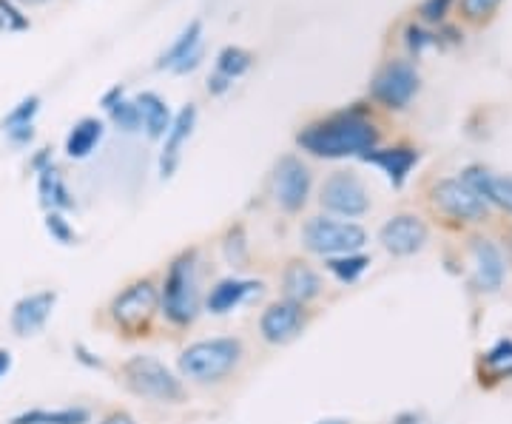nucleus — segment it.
<instances>
[{
	"mask_svg": "<svg viewBox=\"0 0 512 424\" xmlns=\"http://www.w3.org/2000/svg\"><path fill=\"white\" fill-rule=\"evenodd\" d=\"M379 240H382V245L390 254L410 257V254H416V251L424 248V242H427V225L419 217H413V214H399V217H393L390 222H384L382 231H379Z\"/></svg>",
	"mask_w": 512,
	"mask_h": 424,
	"instance_id": "9b49d317",
	"label": "nucleus"
},
{
	"mask_svg": "<svg viewBox=\"0 0 512 424\" xmlns=\"http://www.w3.org/2000/svg\"><path fill=\"white\" fill-rule=\"evenodd\" d=\"M18 3H26V6H37V3H43V0H18Z\"/></svg>",
	"mask_w": 512,
	"mask_h": 424,
	"instance_id": "4c0bfd02",
	"label": "nucleus"
},
{
	"mask_svg": "<svg viewBox=\"0 0 512 424\" xmlns=\"http://www.w3.org/2000/svg\"><path fill=\"white\" fill-rule=\"evenodd\" d=\"M330 424H333V422H330Z\"/></svg>",
	"mask_w": 512,
	"mask_h": 424,
	"instance_id": "ea45409f",
	"label": "nucleus"
},
{
	"mask_svg": "<svg viewBox=\"0 0 512 424\" xmlns=\"http://www.w3.org/2000/svg\"><path fill=\"white\" fill-rule=\"evenodd\" d=\"M450 3H453V0H424V3H421V18L436 23V20H441L447 15Z\"/></svg>",
	"mask_w": 512,
	"mask_h": 424,
	"instance_id": "7c9ffc66",
	"label": "nucleus"
},
{
	"mask_svg": "<svg viewBox=\"0 0 512 424\" xmlns=\"http://www.w3.org/2000/svg\"><path fill=\"white\" fill-rule=\"evenodd\" d=\"M305 325V314H302V305L296 302H274L265 308V314L259 319V331H262V339L271 342V345H285L296 339V333L302 331Z\"/></svg>",
	"mask_w": 512,
	"mask_h": 424,
	"instance_id": "f8f14e48",
	"label": "nucleus"
},
{
	"mask_svg": "<svg viewBox=\"0 0 512 424\" xmlns=\"http://www.w3.org/2000/svg\"><path fill=\"white\" fill-rule=\"evenodd\" d=\"M231 83H234V80H228V77H225V74H214V77H211V80H208V92L211 94H222L225 92V89H228V86H231Z\"/></svg>",
	"mask_w": 512,
	"mask_h": 424,
	"instance_id": "72a5a7b5",
	"label": "nucleus"
},
{
	"mask_svg": "<svg viewBox=\"0 0 512 424\" xmlns=\"http://www.w3.org/2000/svg\"><path fill=\"white\" fill-rule=\"evenodd\" d=\"M464 183L470 185L484 203H495L512 214V177H495L493 171L470 168L464 174Z\"/></svg>",
	"mask_w": 512,
	"mask_h": 424,
	"instance_id": "dca6fc26",
	"label": "nucleus"
},
{
	"mask_svg": "<svg viewBox=\"0 0 512 424\" xmlns=\"http://www.w3.org/2000/svg\"><path fill=\"white\" fill-rule=\"evenodd\" d=\"M37 109H40V100H37V97H26L18 109L6 117V129H15V126H32V117L37 114Z\"/></svg>",
	"mask_w": 512,
	"mask_h": 424,
	"instance_id": "cd10ccee",
	"label": "nucleus"
},
{
	"mask_svg": "<svg viewBox=\"0 0 512 424\" xmlns=\"http://www.w3.org/2000/svg\"><path fill=\"white\" fill-rule=\"evenodd\" d=\"M367 265H370V259L356 257V254H348V257H333L328 262L330 271L342 279V282H356V279L362 277V274L367 271Z\"/></svg>",
	"mask_w": 512,
	"mask_h": 424,
	"instance_id": "a878e982",
	"label": "nucleus"
},
{
	"mask_svg": "<svg viewBox=\"0 0 512 424\" xmlns=\"http://www.w3.org/2000/svg\"><path fill=\"white\" fill-rule=\"evenodd\" d=\"M194 120H197V111L194 106H188L177 114V120L171 123V129L165 134V148H163V160H160V168H163V177H171V171L177 168V157H180V148L188 140V134L194 129Z\"/></svg>",
	"mask_w": 512,
	"mask_h": 424,
	"instance_id": "a211bd4d",
	"label": "nucleus"
},
{
	"mask_svg": "<svg viewBox=\"0 0 512 424\" xmlns=\"http://www.w3.org/2000/svg\"><path fill=\"white\" fill-rule=\"evenodd\" d=\"M282 291L288 302L305 305L322 294V279L308 262H291L285 265V274H282Z\"/></svg>",
	"mask_w": 512,
	"mask_h": 424,
	"instance_id": "2eb2a0df",
	"label": "nucleus"
},
{
	"mask_svg": "<svg viewBox=\"0 0 512 424\" xmlns=\"http://www.w3.org/2000/svg\"><path fill=\"white\" fill-rule=\"evenodd\" d=\"M200 43H202V23L191 20L183 29V35L177 37L168 52L160 57V69H174V72H191L200 63Z\"/></svg>",
	"mask_w": 512,
	"mask_h": 424,
	"instance_id": "ddd939ff",
	"label": "nucleus"
},
{
	"mask_svg": "<svg viewBox=\"0 0 512 424\" xmlns=\"http://www.w3.org/2000/svg\"><path fill=\"white\" fill-rule=\"evenodd\" d=\"M319 203H322L325 211L339 214V217H362L367 208H370V194H367L365 183L356 174L336 171L322 185Z\"/></svg>",
	"mask_w": 512,
	"mask_h": 424,
	"instance_id": "423d86ee",
	"label": "nucleus"
},
{
	"mask_svg": "<svg viewBox=\"0 0 512 424\" xmlns=\"http://www.w3.org/2000/svg\"><path fill=\"white\" fill-rule=\"evenodd\" d=\"M407 37H410V40H407V43H410V49H416V52H421L427 43H433V35H424V32H421V29H416V26L407 32Z\"/></svg>",
	"mask_w": 512,
	"mask_h": 424,
	"instance_id": "473e14b6",
	"label": "nucleus"
},
{
	"mask_svg": "<svg viewBox=\"0 0 512 424\" xmlns=\"http://www.w3.org/2000/svg\"><path fill=\"white\" fill-rule=\"evenodd\" d=\"M157 302H160V296H157L154 282L140 279V282L128 285L123 294H117V299L111 302V316L123 328H140L157 311Z\"/></svg>",
	"mask_w": 512,
	"mask_h": 424,
	"instance_id": "6e6552de",
	"label": "nucleus"
},
{
	"mask_svg": "<svg viewBox=\"0 0 512 424\" xmlns=\"http://www.w3.org/2000/svg\"><path fill=\"white\" fill-rule=\"evenodd\" d=\"M308 251L319 257H348L353 251H359L367 242V234L362 225L356 222H339L328 217H313L302 231Z\"/></svg>",
	"mask_w": 512,
	"mask_h": 424,
	"instance_id": "20e7f679",
	"label": "nucleus"
},
{
	"mask_svg": "<svg viewBox=\"0 0 512 424\" xmlns=\"http://www.w3.org/2000/svg\"><path fill=\"white\" fill-rule=\"evenodd\" d=\"M9 368H12V359H9V351H0V379L9 373Z\"/></svg>",
	"mask_w": 512,
	"mask_h": 424,
	"instance_id": "e433bc0d",
	"label": "nucleus"
},
{
	"mask_svg": "<svg viewBox=\"0 0 512 424\" xmlns=\"http://www.w3.org/2000/svg\"><path fill=\"white\" fill-rule=\"evenodd\" d=\"M433 203L444 214L458 217V220H484L487 217V203L464 180H441L433 188Z\"/></svg>",
	"mask_w": 512,
	"mask_h": 424,
	"instance_id": "9d476101",
	"label": "nucleus"
},
{
	"mask_svg": "<svg viewBox=\"0 0 512 424\" xmlns=\"http://www.w3.org/2000/svg\"><path fill=\"white\" fill-rule=\"evenodd\" d=\"M476 262V282L481 291H498L504 282V257L490 240H473L470 245Z\"/></svg>",
	"mask_w": 512,
	"mask_h": 424,
	"instance_id": "f3484780",
	"label": "nucleus"
},
{
	"mask_svg": "<svg viewBox=\"0 0 512 424\" xmlns=\"http://www.w3.org/2000/svg\"><path fill=\"white\" fill-rule=\"evenodd\" d=\"M0 9H3V15L0 18L3 20H12V29H26L29 23H26V18H20V12H15L6 0H0Z\"/></svg>",
	"mask_w": 512,
	"mask_h": 424,
	"instance_id": "2f4dec72",
	"label": "nucleus"
},
{
	"mask_svg": "<svg viewBox=\"0 0 512 424\" xmlns=\"http://www.w3.org/2000/svg\"><path fill=\"white\" fill-rule=\"evenodd\" d=\"M259 285L254 282H242V279H222L220 285L208 294V311L211 314H228L234 305H239L245 296L256 291Z\"/></svg>",
	"mask_w": 512,
	"mask_h": 424,
	"instance_id": "412c9836",
	"label": "nucleus"
},
{
	"mask_svg": "<svg viewBox=\"0 0 512 424\" xmlns=\"http://www.w3.org/2000/svg\"><path fill=\"white\" fill-rule=\"evenodd\" d=\"M86 407H66V410H29L12 419V424H89Z\"/></svg>",
	"mask_w": 512,
	"mask_h": 424,
	"instance_id": "5701e85b",
	"label": "nucleus"
},
{
	"mask_svg": "<svg viewBox=\"0 0 512 424\" xmlns=\"http://www.w3.org/2000/svg\"><path fill=\"white\" fill-rule=\"evenodd\" d=\"M100 424H137L128 413H111V416H106Z\"/></svg>",
	"mask_w": 512,
	"mask_h": 424,
	"instance_id": "c9c22d12",
	"label": "nucleus"
},
{
	"mask_svg": "<svg viewBox=\"0 0 512 424\" xmlns=\"http://www.w3.org/2000/svg\"><path fill=\"white\" fill-rule=\"evenodd\" d=\"M55 308V294L52 291H40V294L26 296L20 299L12 311V328L18 336H32L37 333L46 322H49V314Z\"/></svg>",
	"mask_w": 512,
	"mask_h": 424,
	"instance_id": "4468645a",
	"label": "nucleus"
},
{
	"mask_svg": "<svg viewBox=\"0 0 512 424\" xmlns=\"http://www.w3.org/2000/svg\"><path fill=\"white\" fill-rule=\"evenodd\" d=\"M242 356H245V348L234 336L202 339L180 353V373L197 385H217L237 370Z\"/></svg>",
	"mask_w": 512,
	"mask_h": 424,
	"instance_id": "f03ea898",
	"label": "nucleus"
},
{
	"mask_svg": "<svg viewBox=\"0 0 512 424\" xmlns=\"http://www.w3.org/2000/svg\"><path fill=\"white\" fill-rule=\"evenodd\" d=\"M100 137H103V123L94 120V117H86V120H80L72 129V134H69V140H66V154L74 157V160H83V157L92 154L94 146L100 143Z\"/></svg>",
	"mask_w": 512,
	"mask_h": 424,
	"instance_id": "4be33fe9",
	"label": "nucleus"
},
{
	"mask_svg": "<svg viewBox=\"0 0 512 424\" xmlns=\"http://www.w3.org/2000/svg\"><path fill=\"white\" fill-rule=\"evenodd\" d=\"M365 160L382 168L384 174L390 177V183L402 185L404 177L410 174V168L416 166L419 154L413 148H387V151H367Z\"/></svg>",
	"mask_w": 512,
	"mask_h": 424,
	"instance_id": "6ab92c4d",
	"label": "nucleus"
},
{
	"mask_svg": "<svg viewBox=\"0 0 512 424\" xmlns=\"http://www.w3.org/2000/svg\"><path fill=\"white\" fill-rule=\"evenodd\" d=\"M165 314L177 325H188L197 319L200 311V288H197V274H194V262L191 257L177 259L168 271L163 294Z\"/></svg>",
	"mask_w": 512,
	"mask_h": 424,
	"instance_id": "39448f33",
	"label": "nucleus"
},
{
	"mask_svg": "<svg viewBox=\"0 0 512 424\" xmlns=\"http://www.w3.org/2000/svg\"><path fill=\"white\" fill-rule=\"evenodd\" d=\"M416 92H419V72L404 60L384 66L373 80V97L382 100L387 109H404Z\"/></svg>",
	"mask_w": 512,
	"mask_h": 424,
	"instance_id": "1a4fd4ad",
	"label": "nucleus"
},
{
	"mask_svg": "<svg viewBox=\"0 0 512 424\" xmlns=\"http://www.w3.org/2000/svg\"><path fill=\"white\" fill-rule=\"evenodd\" d=\"M40 197H43V203L55 205V208H69V205H72L69 191H66L63 180H60L57 168L49 166L40 171Z\"/></svg>",
	"mask_w": 512,
	"mask_h": 424,
	"instance_id": "b1692460",
	"label": "nucleus"
},
{
	"mask_svg": "<svg viewBox=\"0 0 512 424\" xmlns=\"http://www.w3.org/2000/svg\"><path fill=\"white\" fill-rule=\"evenodd\" d=\"M251 69V55L245 49H237V46H228L222 49L220 57H217V72L225 74L228 80H234L239 74H245Z\"/></svg>",
	"mask_w": 512,
	"mask_h": 424,
	"instance_id": "393cba45",
	"label": "nucleus"
},
{
	"mask_svg": "<svg viewBox=\"0 0 512 424\" xmlns=\"http://www.w3.org/2000/svg\"><path fill=\"white\" fill-rule=\"evenodd\" d=\"M498 3H501V0H461V9H464V15H467V18L478 20V18H487Z\"/></svg>",
	"mask_w": 512,
	"mask_h": 424,
	"instance_id": "c85d7f7f",
	"label": "nucleus"
},
{
	"mask_svg": "<svg viewBox=\"0 0 512 424\" xmlns=\"http://www.w3.org/2000/svg\"><path fill=\"white\" fill-rule=\"evenodd\" d=\"M111 117H114V123L120 126L123 131H137L143 126V120H140V109H137V103H128V100H117L114 106H111Z\"/></svg>",
	"mask_w": 512,
	"mask_h": 424,
	"instance_id": "bb28decb",
	"label": "nucleus"
},
{
	"mask_svg": "<svg viewBox=\"0 0 512 424\" xmlns=\"http://www.w3.org/2000/svg\"><path fill=\"white\" fill-rule=\"evenodd\" d=\"M137 109H140V120H143V129L148 131L151 140H160L171 129V114H168V106L157 97L154 92H143L137 100Z\"/></svg>",
	"mask_w": 512,
	"mask_h": 424,
	"instance_id": "aec40b11",
	"label": "nucleus"
},
{
	"mask_svg": "<svg viewBox=\"0 0 512 424\" xmlns=\"http://www.w3.org/2000/svg\"><path fill=\"white\" fill-rule=\"evenodd\" d=\"M32 126H15V129H9V137H12V143H29L32 140Z\"/></svg>",
	"mask_w": 512,
	"mask_h": 424,
	"instance_id": "f704fd0d",
	"label": "nucleus"
},
{
	"mask_svg": "<svg viewBox=\"0 0 512 424\" xmlns=\"http://www.w3.org/2000/svg\"><path fill=\"white\" fill-rule=\"evenodd\" d=\"M46 228H49V234L57 237L60 242H72V228H69V222L63 220L60 214H49V217H46Z\"/></svg>",
	"mask_w": 512,
	"mask_h": 424,
	"instance_id": "c756f323",
	"label": "nucleus"
},
{
	"mask_svg": "<svg viewBox=\"0 0 512 424\" xmlns=\"http://www.w3.org/2000/svg\"><path fill=\"white\" fill-rule=\"evenodd\" d=\"M311 194V168L299 157H282L274 171V200L282 211H299Z\"/></svg>",
	"mask_w": 512,
	"mask_h": 424,
	"instance_id": "0eeeda50",
	"label": "nucleus"
},
{
	"mask_svg": "<svg viewBox=\"0 0 512 424\" xmlns=\"http://www.w3.org/2000/svg\"><path fill=\"white\" fill-rule=\"evenodd\" d=\"M3 26H6V20H3V18H0V29H3Z\"/></svg>",
	"mask_w": 512,
	"mask_h": 424,
	"instance_id": "58836bf2",
	"label": "nucleus"
},
{
	"mask_svg": "<svg viewBox=\"0 0 512 424\" xmlns=\"http://www.w3.org/2000/svg\"><path fill=\"white\" fill-rule=\"evenodd\" d=\"M379 134L373 123H367L359 114H339L333 120L316 123L299 134V146L316 157H353L373 151Z\"/></svg>",
	"mask_w": 512,
	"mask_h": 424,
	"instance_id": "f257e3e1",
	"label": "nucleus"
},
{
	"mask_svg": "<svg viewBox=\"0 0 512 424\" xmlns=\"http://www.w3.org/2000/svg\"><path fill=\"white\" fill-rule=\"evenodd\" d=\"M123 382L131 393L151 399V402H163V405H177L185 396L183 382L165 368L160 359L143 356V353L131 356L123 365Z\"/></svg>",
	"mask_w": 512,
	"mask_h": 424,
	"instance_id": "7ed1b4c3",
	"label": "nucleus"
}]
</instances>
